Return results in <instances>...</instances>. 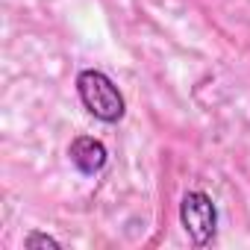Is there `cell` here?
<instances>
[{
	"instance_id": "6da1fadb",
	"label": "cell",
	"mask_w": 250,
	"mask_h": 250,
	"mask_svg": "<svg viewBox=\"0 0 250 250\" xmlns=\"http://www.w3.org/2000/svg\"><path fill=\"white\" fill-rule=\"evenodd\" d=\"M77 94L83 100V106L88 109V115H94L103 124H118L127 112L124 94L118 91V85L97 68H85L77 77Z\"/></svg>"
},
{
	"instance_id": "7a4b0ae2",
	"label": "cell",
	"mask_w": 250,
	"mask_h": 250,
	"mask_svg": "<svg viewBox=\"0 0 250 250\" xmlns=\"http://www.w3.org/2000/svg\"><path fill=\"white\" fill-rule=\"evenodd\" d=\"M180 221L194 247H206L218 232V206L206 191H188L180 203Z\"/></svg>"
},
{
	"instance_id": "3957f363",
	"label": "cell",
	"mask_w": 250,
	"mask_h": 250,
	"mask_svg": "<svg viewBox=\"0 0 250 250\" xmlns=\"http://www.w3.org/2000/svg\"><path fill=\"white\" fill-rule=\"evenodd\" d=\"M68 156H71V165L85 177L100 174L106 168V162H109V153H106L103 142H97L91 136H77L71 142V147H68Z\"/></svg>"
},
{
	"instance_id": "277c9868",
	"label": "cell",
	"mask_w": 250,
	"mask_h": 250,
	"mask_svg": "<svg viewBox=\"0 0 250 250\" xmlns=\"http://www.w3.org/2000/svg\"><path fill=\"white\" fill-rule=\"evenodd\" d=\"M24 244L27 247H62L53 235H47V232H30L27 238H24Z\"/></svg>"
}]
</instances>
